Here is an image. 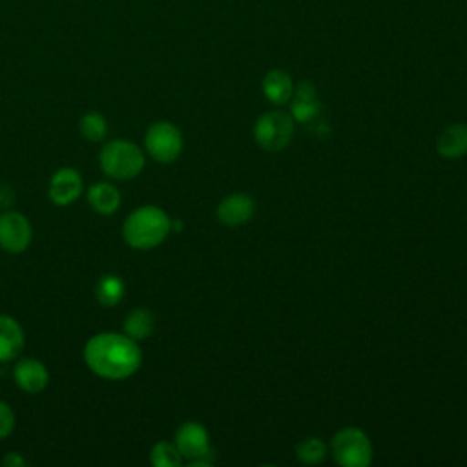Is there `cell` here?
<instances>
[{
  "label": "cell",
  "mask_w": 467,
  "mask_h": 467,
  "mask_svg": "<svg viewBox=\"0 0 467 467\" xmlns=\"http://www.w3.org/2000/svg\"><path fill=\"white\" fill-rule=\"evenodd\" d=\"M2 463L5 467H24L26 465V458L20 452H7L2 460Z\"/></svg>",
  "instance_id": "obj_25"
},
{
  "label": "cell",
  "mask_w": 467,
  "mask_h": 467,
  "mask_svg": "<svg viewBox=\"0 0 467 467\" xmlns=\"http://www.w3.org/2000/svg\"><path fill=\"white\" fill-rule=\"evenodd\" d=\"M99 164L108 177L117 181H128L137 177L142 171L146 164V157H144V151L135 142L117 139L108 142L100 150Z\"/></svg>",
  "instance_id": "obj_3"
},
{
  "label": "cell",
  "mask_w": 467,
  "mask_h": 467,
  "mask_svg": "<svg viewBox=\"0 0 467 467\" xmlns=\"http://www.w3.org/2000/svg\"><path fill=\"white\" fill-rule=\"evenodd\" d=\"M89 206L100 215H111L120 204V193L111 182H95L88 190Z\"/></svg>",
  "instance_id": "obj_15"
},
{
  "label": "cell",
  "mask_w": 467,
  "mask_h": 467,
  "mask_svg": "<svg viewBox=\"0 0 467 467\" xmlns=\"http://www.w3.org/2000/svg\"><path fill=\"white\" fill-rule=\"evenodd\" d=\"M319 109H321V104L317 99L294 97V100L290 104V115L294 120H299V122L312 120L314 117H317Z\"/></svg>",
  "instance_id": "obj_21"
},
{
  "label": "cell",
  "mask_w": 467,
  "mask_h": 467,
  "mask_svg": "<svg viewBox=\"0 0 467 467\" xmlns=\"http://www.w3.org/2000/svg\"><path fill=\"white\" fill-rule=\"evenodd\" d=\"M124 292L126 285L117 274H106L95 285V297L102 306H115L122 301Z\"/></svg>",
  "instance_id": "obj_17"
},
{
  "label": "cell",
  "mask_w": 467,
  "mask_h": 467,
  "mask_svg": "<svg viewBox=\"0 0 467 467\" xmlns=\"http://www.w3.org/2000/svg\"><path fill=\"white\" fill-rule=\"evenodd\" d=\"M26 337L20 323L5 314H0V361L15 359L24 348Z\"/></svg>",
  "instance_id": "obj_12"
},
{
  "label": "cell",
  "mask_w": 467,
  "mask_h": 467,
  "mask_svg": "<svg viewBox=\"0 0 467 467\" xmlns=\"http://www.w3.org/2000/svg\"><path fill=\"white\" fill-rule=\"evenodd\" d=\"M263 93L274 104H286L294 95L290 75L283 69H270L263 78Z\"/></svg>",
  "instance_id": "obj_14"
},
{
  "label": "cell",
  "mask_w": 467,
  "mask_h": 467,
  "mask_svg": "<svg viewBox=\"0 0 467 467\" xmlns=\"http://www.w3.org/2000/svg\"><path fill=\"white\" fill-rule=\"evenodd\" d=\"M175 445L182 458L190 460L192 465L210 463V440L206 429L197 421L182 423L175 432Z\"/></svg>",
  "instance_id": "obj_7"
},
{
  "label": "cell",
  "mask_w": 467,
  "mask_h": 467,
  "mask_svg": "<svg viewBox=\"0 0 467 467\" xmlns=\"http://www.w3.org/2000/svg\"><path fill=\"white\" fill-rule=\"evenodd\" d=\"M170 223L171 219L166 215L164 210L146 204L133 210L126 217L122 224V235L131 248L150 250L168 237V234L171 232Z\"/></svg>",
  "instance_id": "obj_2"
},
{
  "label": "cell",
  "mask_w": 467,
  "mask_h": 467,
  "mask_svg": "<svg viewBox=\"0 0 467 467\" xmlns=\"http://www.w3.org/2000/svg\"><path fill=\"white\" fill-rule=\"evenodd\" d=\"M82 188H84L82 177L75 168H60L49 179L47 195L53 204L67 206L78 199V195L82 193Z\"/></svg>",
  "instance_id": "obj_9"
},
{
  "label": "cell",
  "mask_w": 467,
  "mask_h": 467,
  "mask_svg": "<svg viewBox=\"0 0 467 467\" xmlns=\"http://www.w3.org/2000/svg\"><path fill=\"white\" fill-rule=\"evenodd\" d=\"M150 460L155 467H179L182 463V454L179 452L175 443L157 441L151 447Z\"/></svg>",
  "instance_id": "obj_19"
},
{
  "label": "cell",
  "mask_w": 467,
  "mask_h": 467,
  "mask_svg": "<svg viewBox=\"0 0 467 467\" xmlns=\"http://www.w3.org/2000/svg\"><path fill=\"white\" fill-rule=\"evenodd\" d=\"M33 239L29 219L20 212L0 213V248L9 254H22Z\"/></svg>",
  "instance_id": "obj_8"
},
{
  "label": "cell",
  "mask_w": 467,
  "mask_h": 467,
  "mask_svg": "<svg viewBox=\"0 0 467 467\" xmlns=\"http://www.w3.org/2000/svg\"><path fill=\"white\" fill-rule=\"evenodd\" d=\"M15 201V192L9 184H0V208H9Z\"/></svg>",
  "instance_id": "obj_24"
},
{
  "label": "cell",
  "mask_w": 467,
  "mask_h": 467,
  "mask_svg": "<svg viewBox=\"0 0 467 467\" xmlns=\"http://www.w3.org/2000/svg\"><path fill=\"white\" fill-rule=\"evenodd\" d=\"M372 443L361 429L347 427L332 438V454L339 465L367 467L372 462Z\"/></svg>",
  "instance_id": "obj_4"
},
{
  "label": "cell",
  "mask_w": 467,
  "mask_h": 467,
  "mask_svg": "<svg viewBox=\"0 0 467 467\" xmlns=\"http://www.w3.org/2000/svg\"><path fill=\"white\" fill-rule=\"evenodd\" d=\"M436 150L445 159H458L467 153V124H451L440 131Z\"/></svg>",
  "instance_id": "obj_13"
},
{
  "label": "cell",
  "mask_w": 467,
  "mask_h": 467,
  "mask_svg": "<svg viewBox=\"0 0 467 467\" xmlns=\"http://www.w3.org/2000/svg\"><path fill=\"white\" fill-rule=\"evenodd\" d=\"M294 135V119L286 111L272 109L263 113L255 126L254 137L257 144L266 151H279L286 148Z\"/></svg>",
  "instance_id": "obj_5"
},
{
  "label": "cell",
  "mask_w": 467,
  "mask_h": 467,
  "mask_svg": "<svg viewBox=\"0 0 467 467\" xmlns=\"http://www.w3.org/2000/svg\"><path fill=\"white\" fill-rule=\"evenodd\" d=\"M15 421H16V418H15L13 409L5 401L0 400V440L7 438L13 432Z\"/></svg>",
  "instance_id": "obj_22"
},
{
  "label": "cell",
  "mask_w": 467,
  "mask_h": 467,
  "mask_svg": "<svg viewBox=\"0 0 467 467\" xmlns=\"http://www.w3.org/2000/svg\"><path fill=\"white\" fill-rule=\"evenodd\" d=\"M144 146L151 159L168 164L173 162L182 151V135L175 124L159 120L148 128L144 135Z\"/></svg>",
  "instance_id": "obj_6"
},
{
  "label": "cell",
  "mask_w": 467,
  "mask_h": 467,
  "mask_svg": "<svg viewBox=\"0 0 467 467\" xmlns=\"http://www.w3.org/2000/svg\"><path fill=\"white\" fill-rule=\"evenodd\" d=\"M294 97H299V99H317L316 86H314L310 80H301V82L294 88Z\"/></svg>",
  "instance_id": "obj_23"
},
{
  "label": "cell",
  "mask_w": 467,
  "mask_h": 467,
  "mask_svg": "<svg viewBox=\"0 0 467 467\" xmlns=\"http://www.w3.org/2000/svg\"><path fill=\"white\" fill-rule=\"evenodd\" d=\"M155 330V316L148 308H135L124 319V334L135 341L146 339Z\"/></svg>",
  "instance_id": "obj_16"
},
{
  "label": "cell",
  "mask_w": 467,
  "mask_h": 467,
  "mask_svg": "<svg viewBox=\"0 0 467 467\" xmlns=\"http://www.w3.org/2000/svg\"><path fill=\"white\" fill-rule=\"evenodd\" d=\"M13 378L22 390L29 394H36L47 387L49 372L42 361L35 358H26L15 365Z\"/></svg>",
  "instance_id": "obj_11"
},
{
  "label": "cell",
  "mask_w": 467,
  "mask_h": 467,
  "mask_svg": "<svg viewBox=\"0 0 467 467\" xmlns=\"http://www.w3.org/2000/svg\"><path fill=\"white\" fill-rule=\"evenodd\" d=\"M255 202L246 193H232L217 206V219L226 226H241L252 219Z\"/></svg>",
  "instance_id": "obj_10"
},
{
  "label": "cell",
  "mask_w": 467,
  "mask_h": 467,
  "mask_svg": "<svg viewBox=\"0 0 467 467\" xmlns=\"http://www.w3.org/2000/svg\"><path fill=\"white\" fill-rule=\"evenodd\" d=\"M84 361L91 372L104 379H126L139 370L142 352L137 341L126 334L100 332L88 339Z\"/></svg>",
  "instance_id": "obj_1"
},
{
  "label": "cell",
  "mask_w": 467,
  "mask_h": 467,
  "mask_svg": "<svg viewBox=\"0 0 467 467\" xmlns=\"http://www.w3.org/2000/svg\"><path fill=\"white\" fill-rule=\"evenodd\" d=\"M78 128H80L82 137L91 140V142L102 140L106 137V133H108V122H106L104 115L99 113V111L84 113L82 119H80Z\"/></svg>",
  "instance_id": "obj_18"
},
{
  "label": "cell",
  "mask_w": 467,
  "mask_h": 467,
  "mask_svg": "<svg viewBox=\"0 0 467 467\" xmlns=\"http://www.w3.org/2000/svg\"><path fill=\"white\" fill-rule=\"evenodd\" d=\"M296 456L303 463H319L327 456V445L319 438H305L297 443Z\"/></svg>",
  "instance_id": "obj_20"
}]
</instances>
